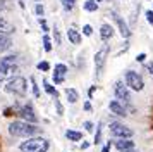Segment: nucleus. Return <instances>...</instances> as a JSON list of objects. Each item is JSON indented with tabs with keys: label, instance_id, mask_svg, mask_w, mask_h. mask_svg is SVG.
<instances>
[{
	"label": "nucleus",
	"instance_id": "79ce46f5",
	"mask_svg": "<svg viewBox=\"0 0 153 152\" xmlns=\"http://www.w3.org/2000/svg\"><path fill=\"white\" fill-rule=\"evenodd\" d=\"M95 2H97V4H98V2H102V0H95Z\"/></svg>",
	"mask_w": 153,
	"mask_h": 152
},
{
	"label": "nucleus",
	"instance_id": "393cba45",
	"mask_svg": "<svg viewBox=\"0 0 153 152\" xmlns=\"http://www.w3.org/2000/svg\"><path fill=\"white\" fill-rule=\"evenodd\" d=\"M43 48H45L47 52H50V50H52V40H50L48 35H45V36H43Z\"/></svg>",
	"mask_w": 153,
	"mask_h": 152
},
{
	"label": "nucleus",
	"instance_id": "6ab92c4d",
	"mask_svg": "<svg viewBox=\"0 0 153 152\" xmlns=\"http://www.w3.org/2000/svg\"><path fill=\"white\" fill-rule=\"evenodd\" d=\"M83 7H84V11H88V12H97L98 11V4L95 0H86L83 4Z\"/></svg>",
	"mask_w": 153,
	"mask_h": 152
},
{
	"label": "nucleus",
	"instance_id": "b1692460",
	"mask_svg": "<svg viewBox=\"0 0 153 152\" xmlns=\"http://www.w3.org/2000/svg\"><path fill=\"white\" fill-rule=\"evenodd\" d=\"M102 126H103V124L100 123L97 126V133H95V140H93V142H95V144H102Z\"/></svg>",
	"mask_w": 153,
	"mask_h": 152
},
{
	"label": "nucleus",
	"instance_id": "4468645a",
	"mask_svg": "<svg viewBox=\"0 0 153 152\" xmlns=\"http://www.w3.org/2000/svg\"><path fill=\"white\" fill-rule=\"evenodd\" d=\"M10 33H14V26L4 16H0V35H10Z\"/></svg>",
	"mask_w": 153,
	"mask_h": 152
},
{
	"label": "nucleus",
	"instance_id": "37998d69",
	"mask_svg": "<svg viewBox=\"0 0 153 152\" xmlns=\"http://www.w3.org/2000/svg\"><path fill=\"white\" fill-rule=\"evenodd\" d=\"M36 2H40V0H36Z\"/></svg>",
	"mask_w": 153,
	"mask_h": 152
},
{
	"label": "nucleus",
	"instance_id": "2eb2a0df",
	"mask_svg": "<svg viewBox=\"0 0 153 152\" xmlns=\"http://www.w3.org/2000/svg\"><path fill=\"white\" fill-rule=\"evenodd\" d=\"M16 71H17V66L7 68V66H2V64H0V81H2V80H5V78H9V76H12Z\"/></svg>",
	"mask_w": 153,
	"mask_h": 152
},
{
	"label": "nucleus",
	"instance_id": "7c9ffc66",
	"mask_svg": "<svg viewBox=\"0 0 153 152\" xmlns=\"http://www.w3.org/2000/svg\"><path fill=\"white\" fill-rule=\"evenodd\" d=\"M35 12L38 14V16H43V14H45V9H43V5H42V4H36V7H35Z\"/></svg>",
	"mask_w": 153,
	"mask_h": 152
},
{
	"label": "nucleus",
	"instance_id": "a19ab883",
	"mask_svg": "<svg viewBox=\"0 0 153 152\" xmlns=\"http://www.w3.org/2000/svg\"><path fill=\"white\" fill-rule=\"evenodd\" d=\"M126 152H139V150H136V149H131V150H126Z\"/></svg>",
	"mask_w": 153,
	"mask_h": 152
},
{
	"label": "nucleus",
	"instance_id": "bb28decb",
	"mask_svg": "<svg viewBox=\"0 0 153 152\" xmlns=\"http://www.w3.org/2000/svg\"><path fill=\"white\" fill-rule=\"evenodd\" d=\"M53 40H55V45H60L62 43V38H60V33H59V29H53Z\"/></svg>",
	"mask_w": 153,
	"mask_h": 152
},
{
	"label": "nucleus",
	"instance_id": "f03ea898",
	"mask_svg": "<svg viewBox=\"0 0 153 152\" xmlns=\"http://www.w3.org/2000/svg\"><path fill=\"white\" fill-rule=\"evenodd\" d=\"M48 149H50V142L43 137H31L19 145L21 152H47Z\"/></svg>",
	"mask_w": 153,
	"mask_h": 152
},
{
	"label": "nucleus",
	"instance_id": "1a4fd4ad",
	"mask_svg": "<svg viewBox=\"0 0 153 152\" xmlns=\"http://www.w3.org/2000/svg\"><path fill=\"white\" fill-rule=\"evenodd\" d=\"M112 17H114L115 24H117L119 33L122 35L124 38H129V36H131V29H129V26H127V23H126V21L122 19V17H120L117 12H112Z\"/></svg>",
	"mask_w": 153,
	"mask_h": 152
},
{
	"label": "nucleus",
	"instance_id": "20e7f679",
	"mask_svg": "<svg viewBox=\"0 0 153 152\" xmlns=\"http://www.w3.org/2000/svg\"><path fill=\"white\" fill-rule=\"evenodd\" d=\"M108 130H110L112 137H115V138H132V135H134L132 128H129V126L124 124V123H119V121L110 123Z\"/></svg>",
	"mask_w": 153,
	"mask_h": 152
},
{
	"label": "nucleus",
	"instance_id": "473e14b6",
	"mask_svg": "<svg viewBox=\"0 0 153 152\" xmlns=\"http://www.w3.org/2000/svg\"><path fill=\"white\" fill-rule=\"evenodd\" d=\"M145 16H146V21H148V23L153 26V11H146Z\"/></svg>",
	"mask_w": 153,
	"mask_h": 152
},
{
	"label": "nucleus",
	"instance_id": "a211bd4d",
	"mask_svg": "<svg viewBox=\"0 0 153 152\" xmlns=\"http://www.w3.org/2000/svg\"><path fill=\"white\" fill-rule=\"evenodd\" d=\"M65 137L69 138L71 142H79V140H83V133L76 131V130H67L65 131Z\"/></svg>",
	"mask_w": 153,
	"mask_h": 152
},
{
	"label": "nucleus",
	"instance_id": "6e6552de",
	"mask_svg": "<svg viewBox=\"0 0 153 152\" xmlns=\"http://www.w3.org/2000/svg\"><path fill=\"white\" fill-rule=\"evenodd\" d=\"M107 55H108V47H103L102 50H98L95 54V68H97V78L102 76V71L105 68V62H107Z\"/></svg>",
	"mask_w": 153,
	"mask_h": 152
},
{
	"label": "nucleus",
	"instance_id": "dca6fc26",
	"mask_svg": "<svg viewBox=\"0 0 153 152\" xmlns=\"http://www.w3.org/2000/svg\"><path fill=\"white\" fill-rule=\"evenodd\" d=\"M65 97H67V100H69V104H76L77 99H79V93H77L76 88H65Z\"/></svg>",
	"mask_w": 153,
	"mask_h": 152
},
{
	"label": "nucleus",
	"instance_id": "f3484780",
	"mask_svg": "<svg viewBox=\"0 0 153 152\" xmlns=\"http://www.w3.org/2000/svg\"><path fill=\"white\" fill-rule=\"evenodd\" d=\"M0 64L2 66H7V68H12V66L17 64V55H5V57L0 59Z\"/></svg>",
	"mask_w": 153,
	"mask_h": 152
},
{
	"label": "nucleus",
	"instance_id": "f704fd0d",
	"mask_svg": "<svg viewBox=\"0 0 153 152\" xmlns=\"http://www.w3.org/2000/svg\"><path fill=\"white\" fill-rule=\"evenodd\" d=\"M40 24H42V29L47 33V31H48V26H47V21L43 19V17H40Z\"/></svg>",
	"mask_w": 153,
	"mask_h": 152
},
{
	"label": "nucleus",
	"instance_id": "aec40b11",
	"mask_svg": "<svg viewBox=\"0 0 153 152\" xmlns=\"http://www.w3.org/2000/svg\"><path fill=\"white\" fill-rule=\"evenodd\" d=\"M43 87H45V92H47L48 95H52L53 99H59V92H57V90L53 88V87H52V85H50L48 81H47V80L43 81Z\"/></svg>",
	"mask_w": 153,
	"mask_h": 152
},
{
	"label": "nucleus",
	"instance_id": "4be33fe9",
	"mask_svg": "<svg viewBox=\"0 0 153 152\" xmlns=\"http://www.w3.org/2000/svg\"><path fill=\"white\" fill-rule=\"evenodd\" d=\"M67 71H69V69H67L65 64H55V71H53V73H55V74H60V76H65Z\"/></svg>",
	"mask_w": 153,
	"mask_h": 152
},
{
	"label": "nucleus",
	"instance_id": "c756f323",
	"mask_svg": "<svg viewBox=\"0 0 153 152\" xmlns=\"http://www.w3.org/2000/svg\"><path fill=\"white\" fill-rule=\"evenodd\" d=\"M64 78H65V76H60V74H55V73H53V83H55V85L64 83Z\"/></svg>",
	"mask_w": 153,
	"mask_h": 152
},
{
	"label": "nucleus",
	"instance_id": "423d86ee",
	"mask_svg": "<svg viewBox=\"0 0 153 152\" xmlns=\"http://www.w3.org/2000/svg\"><path fill=\"white\" fill-rule=\"evenodd\" d=\"M114 93H115V100H119L120 104L129 105V102H131V93H129V88H127L126 83H122V81L115 83V87H114Z\"/></svg>",
	"mask_w": 153,
	"mask_h": 152
},
{
	"label": "nucleus",
	"instance_id": "58836bf2",
	"mask_svg": "<svg viewBox=\"0 0 153 152\" xmlns=\"http://www.w3.org/2000/svg\"><path fill=\"white\" fill-rule=\"evenodd\" d=\"M84 111H88V112L91 111V104L90 102H84Z\"/></svg>",
	"mask_w": 153,
	"mask_h": 152
},
{
	"label": "nucleus",
	"instance_id": "a878e982",
	"mask_svg": "<svg viewBox=\"0 0 153 152\" xmlns=\"http://www.w3.org/2000/svg\"><path fill=\"white\" fill-rule=\"evenodd\" d=\"M38 71H50V64L47 61H42V62H38Z\"/></svg>",
	"mask_w": 153,
	"mask_h": 152
},
{
	"label": "nucleus",
	"instance_id": "f257e3e1",
	"mask_svg": "<svg viewBox=\"0 0 153 152\" xmlns=\"http://www.w3.org/2000/svg\"><path fill=\"white\" fill-rule=\"evenodd\" d=\"M9 133L12 137H21V138H31L33 135L38 133V126L26 121H12L9 124Z\"/></svg>",
	"mask_w": 153,
	"mask_h": 152
},
{
	"label": "nucleus",
	"instance_id": "5701e85b",
	"mask_svg": "<svg viewBox=\"0 0 153 152\" xmlns=\"http://www.w3.org/2000/svg\"><path fill=\"white\" fill-rule=\"evenodd\" d=\"M60 2H62V7L65 11H72L76 5V0H60Z\"/></svg>",
	"mask_w": 153,
	"mask_h": 152
},
{
	"label": "nucleus",
	"instance_id": "ea45409f",
	"mask_svg": "<svg viewBox=\"0 0 153 152\" xmlns=\"http://www.w3.org/2000/svg\"><path fill=\"white\" fill-rule=\"evenodd\" d=\"M88 147H90V142H83L81 144V149H88Z\"/></svg>",
	"mask_w": 153,
	"mask_h": 152
},
{
	"label": "nucleus",
	"instance_id": "cd10ccee",
	"mask_svg": "<svg viewBox=\"0 0 153 152\" xmlns=\"http://www.w3.org/2000/svg\"><path fill=\"white\" fill-rule=\"evenodd\" d=\"M31 87H33V93H35V97H40V88H38V85H36L35 78H31Z\"/></svg>",
	"mask_w": 153,
	"mask_h": 152
},
{
	"label": "nucleus",
	"instance_id": "c85d7f7f",
	"mask_svg": "<svg viewBox=\"0 0 153 152\" xmlns=\"http://www.w3.org/2000/svg\"><path fill=\"white\" fill-rule=\"evenodd\" d=\"M83 33L86 35V36H91V35H93V28H91L90 24H84L83 26Z\"/></svg>",
	"mask_w": 153,
	"mask_h": 152
},
{
	"label": "nucleus",
	"instance_id": "9b49d317",
	"mask_svg": "<svg viewBox=\"0 0 153 152\" xmlns=\"http://www.w3.org/2000/svg\"><path fill=\"white\" fill-rule=\"evenodd\" d=\"M112 145L119 152H126V150H131V149H136L134 147V140H131V138H117Z\"/></svg>",
	"mask_w": 153,
	"mask_h": 152
},
{
	"label": "nucleus",
	"instance_id": "412c9836",
	"mask_svg": "<svg viewBox=\"0 0 153 152\" xmlns=\"http://www.w3.org/2000/svg\"><path fill=\"white\" fill-rule=\"evenodd\" d=\"M9 47H10V38H9L7 35H2L0 36V52L7 50Z\"/></svg>",
	"mask_w": 153,
	"mask_h": 152
},
{
	"label": "nucleus",
	"instance_id": "4c0bfd02",
	"mask_svg": "<svg viewBox=\"0 0 153 152\" xmlns=\"http://www.w3.org/2000/svg\"><path fill=\"white\" fill-rule=\"evenodd\" d=\"M146 69H148V71H150V74L153 76V62H148V64H146Z\"/></svg>",
	"mask_w": 153,
	"mask_h": 152
},
{
	"label": "nucleus",
	"instance_id": "ddd939ff",
	"mask_svg": "<svg viewBox=\"0 0 153 152\" xmlns=\"http://www.w3.org/2000/svg\"><path fill=\"white\" fill-rule=\"evenodd\" d=\"M67 38H69V41H71V43H74V45H79L81 40H83L81 33H79L74 26H71L69 29H67Z\"/></svg>",
	"mask_w": 153,
	"mask_h": 152
},
{
	"label": "nucleus",
	"instance_id": "e433bc0d",
	"mask_svg": "<svg viewBox=\"0 0 153 152\" xmlns=\"http://www.w3.org/2000/svg\"><path fill=\"white\" fill-rule=\"evenodd\" d=\"M145 59H146V54H138V57H136L138 62H145Z\"/></svg>",
	"mask_w": 153,
	"mask_h": 152
},
{
	"label": "nucleus",
	"instance_id": "72a5a7b5",
	"mask_svg": "<svg viewBox=\"0 0 153 152\" xmlns=\"http://www.w3.org/2000/svg\"><path fill=\"white\" fill-rule=\"evenodd\" d=\"M55 105H57V114H59V116H62L64 109H62V105H60V102H59V99H55Z\"/></svg>",
	"mask_w": 153,
	"mask_h": 152
},
{
	"label": "nucleus",
	"instance_id": "c9c22d12",
	"mask_svg": "<svg viewBox=\"0 0 153 152\" xmlns=\"http://www.w3.org/2000/svg\"><path fill=\"white\" fill-rule=\"evenodd\" d=\"M110 147H112V142L108 140V142H107V144L102 147V152H110Z\"/></svg>",
	"mask_w": 153,
	"mask_h": 152
},
{
	"label": "nucleus",
	"instance_id": "2f4dec72",
	"mask_svg": "<svg viewBox=\"0 0 153 152\" xmlns=\"http://www.w3.org/2000/svg\"><path fill=\"white\" fill-rule=\"evenodd\" d=\"M83 126H84V130H86V131H90V133H91V131H93V126H95V124L91 123V121H84Z\"/></svg>",
	"mask_w": 153,
	"mask_h": 152
},
{
	"label": "nucleus",
	"instance_id": "39448f33",
	"mask_svg": "<svg viewBox=\"0 0 153 152\" xmlns=\"http://www.w3.org/2000/svg\"><path fill=\"white\" fill-rule=\"evenodd\" d=\"M126 85H127V88L134 90V92H141V90L145 88V81H143V78L139 73L136 71H126Z\"/></svg>",
	"mask_w": 153,
	"mask_h": 152
},
{
	"label": "nucleus",
	"instance_id": "f8f14e48",
	"mask_svg": "<svg viewBox=\"0 0 153 152\" xmlns=\"http://www.w3.org/2000/svg\"><path fill=\"white\" fill-rule=\"evenodd\" d=\"M114 26L112 24H108V23H105V24H102V28H100V36H102V40L107 41V40H110L112 36H114Z\"/></svg>",
	"mask_w": 153,
	"mask_h": 152
},
{
	"label": "nucleus",
	"instance_id": "0eeeda50",
	"mask_svg": "<svg viewBox=\"0 0 153 152\" xmlns=\"http://www.w3.org/2000/svg\"><path fill=\"white\" fill-rule=\"evenodd\" d=\"M17 116L21 117V121H26V123H31V124H35L38 121V116L35 114V109H33L31 104H24L22 107H19Z\"/></svg>",
	"mask_w": 153,
	"mask_h": 152
},
{
	"label": "nucleus",
	"instance_id": "9d476101",
	"mask_svg": "<svg viewBox=\"0 0 153 152\" xmlns=\"http://www.w3.org/2000/svg\"><path fill=\"white\" fill-rule=\"evenodd\" d=\"M108 109H110L112 114H115V116H119V117H126L127 116V109H126V105L124 104H120L119 100H115V99L108 102Z\"/></svg>",
	"mask_w": 153,
	"mask_h": 152
},
{
	"label": "nucleus",
	"instance_id": "7ed1b4c3",
	"mask_svg": "<svg viewBox=\"0 0 153 152\" xmlns=\"http://www.w3.org/2000/svg\"><path fill=\"white\" fill-rule=\"evenodd\" d=\"M26 88H28V81H26V78H22V76H14V78H10L5 85V92L9 93H12V95H19L22 97L26 93Z\"/></svg>",
	"mask_w": 153,
	"mask_h": 152
},
{
	"label": "nucleus",
	"instance_id": "c03bdc74",
	"mask_svg": "<svg viewBox=\"0 0 153 152\" xmlns=\"http://www.w3.org/2000/svg\"><path fill=\"white\" fill-rule=\"evenodd\" d=\"M108 2H112V0H108Z\"/></svg>",
	"mask_w": 153,
	"mask_h": 152
}]
</instances>
